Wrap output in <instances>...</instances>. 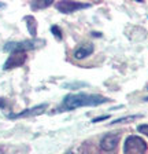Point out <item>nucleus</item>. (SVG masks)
Returning <instances> with one entry per match:
<instances>
[{"instance_id": "nucleus-5", "label": "nucleus", "mask_w": 148, "mask_h": 154, "mask_svg": "<svg viewBox=\"0 0 148 154\" xmlns=\"http://www.w3.org/2000/svg\"><path fill=\"white\" fill-rule=\"evenodd\" d=\"M26 62V52H11L10 57L7 58V61L4 62L3 69L8 70V69H14V67H19Z\"/></svg>"}, {"instance_id": "nucleus-13", "label": "nucleus", "mask_w": 148, "mask_h": 154, "mask_svg": "<svg viewBox=\"0 0 148 154\" xmlns=\"http://www.w3.org/2000/svg\"><path fill=\"white\" fill-rule=\"evenodd\" d=\"M137 131L141 132V134L148 135V124H143V125H138L137 127Z\"/></svg>"}, {"instance_id": "nucleus-9", "label": "nucleus", "mask_w": 148, "mask_h": 154, "mask_svg": "<svg viewBox=\"0 0 148 154\" xmlns=\"http://www.w3.org/2000/svg\"><path fill=\"white\" fill-rule=\"evenodd\" d=\"M52 4V0H41V2H32L30 7L33 10H41V8H47Z\"/></svg>"}, {"instance_id": "nucleus-8", "label": "nucleus", "mask_w": 148, "mask_h": 154, "mask_svg": "<svg viewBox=\"0 0 148 154\" xmlns=\"http://www.w3.org/2000/svg\"><path fill=\"white\" fill-rule=\"evenodd\" d=\"M93 51H95V45L92 43H85V44H81L75 48L73 57L75 59H84V58H88L89 55H92Z\"/></svg>"}, {"instance_id": "nucleus-18", "label": "nucleus", "mask_w": 148, "mask_h": 154, "mask_svg": "<svg viewBox=\"0 0 148 154\" xmlns=\"http://www.w3.org/2000/svg\"><path fill=\"white\" fill-rule=\"evenodd\" d=\"M145 100H148V98H145Z\"/></svg>"}, {"instance_id": "nucleus-2", "label": "nucleus", "mask_w": 148, "mask_h": 154, "mask_svg": "<svg viewBox=\"0 0 148 154\" xmlns=\"http://www.w3.org/2000/svg\"><path fill=\"white\" fill-rule=\"evenodd\" d=\"M123 151H125V154H145L147 143L144 139L137 136V135H130L125 140Z\"/></svg>"}, {"instance_id": "nucleus-10", "label": "nucleus", "mask_w": 148, "mask_h": 154, "mask_svg": "<svg viewBox=\"0 0 148 154\" xmlns=\"http://www.w3.org/2000/svg\"><path fill=\"white\" fill-rule=\"evenodd\" d=\"M26 21H28V29L32 36H36L37 32V25H36V19L33 17H26Z\"/></svg>"}, {"instance_id": "nucleus-7", "label": "nucleus", "mask_w": 148, "mask_h": 154, "mask_svg": "<svg viewBox=\"0 0 148 154\" xmlns=\"http://www.w3.org/2000/svg\"><path fill=\"white\" fill-rule=\"evenodd\" d=\"M48 105L47 103H43V105L34 106V107H30V109H26L21 113H16V114H10L8 117L10 119H23V117H32V116H39L43 114V113L47 110Z\"/></svg>"}, {"instance_id": "nucleus-6", "label": "nucleus", "mask_w": 148, "mask_h": 154, "mask_svg": "<svg viewBox=\"0 0 148 154\" xmlns=\"http://www.w3.org/2000/svg\"><path fill=\"white\" fill-rule=\"evenodd\" d=\"M118 142H119V134H107L100 140V149L103 151H113L115 150Z\"/></svg>"}, {"instance_id": "nucleus-11", "label": "nucleus", "mask_w": 148, "mask_h": 154, "mask_svg": "<svg viewBox=\"0 0 148 154\" xmlns=\"http://www.w3.org/2000/svg\"><path fill=\"white\" fill-rule=\"evenodd\" d=\"M143 116L141 114H133V116H128V117H122V119H117L114 120L111 124H119V122H126V121H133V120H137V119H141Z\"/></svg>"}, {"instance_id": "nucleus-19", "label": "nucleus", "mask_w": 148, "mask_h": 154, "mask_svg": "<svg viewBox=\"0 0 148 154\" xmlns=\"http://www.w3.org/2000/svg\"><path fill=\"white\" fill-rule=\"evenodd\" d=\"M0 154H1V150H0Z\"/></svg>"}, {"instance_id": "nucleus-16", "label": "nucleus", "mask_w": 148, "mask_h": 154, "mask_svg": "<svg viewBox=\"0 0 148 154\" xmlns=\"http://www.w3.org/2000/svg\"><path fill=\"white\" fill-rule=\"evenodd\" d=\"M0 8H4V4L3 3H0Z\"/></svg>"}, {"instance_id": "nucleus-14", "label": "nucleus", "mask_w": 148, "mask_h": 154, "mask_svg": "<svg viewBox=\"0 0 148 154\" xmlns=\"http://www.w3.org/2000/svg\"><path fill=\"white\" fill-rule=\"evenodd\" d=\"M108 119V116H100V117H96V119L92 120V122H99V121H104V120Z\"/></svg>"}, {"instance_id": "nucleus-3", "label": "nucleus", "mask_w": 148, "mask_h": 154, "mask_svg": "<svg viewBox=\"0 0 148 154\" xmlns=\"http://www.w3.org/2000/svg\"><path fill=\"white\" fill-rule=\"evenodd\" d=\"M40 44H44V40H23V42L7 43L4 45V51L8 52H26L33 48H37Z\"/></svg>"}, {"instance_id": "nucleus-15", "label": "nucleus", "mask_w": 148, "mask_h": 154, "mask_svg": "<svg viewBox=\"0 0 148 154\" xmlns=\"http://www.w3.org/2000/svg\"><path fill=\"white\" fill-rule=\"evenodd\" d=\"M4 105H6V102H4V99H1V98H0V107H3Z\"/></svg>"}, {"instance_id": "nucleus-17", "label": "nucleus", "mask_w": 148, "mask_h": 154, "mask_svg": "<svg viewBox=\"0 0 148 154\" xmlns=\"http://www.w3.org/2000/svg\"><path fill=\"white\" fill-rule=\"evenodd\" d=\"M66 154H75V153H73V151H69V153H66Z\"/></svg>"}, {"instance_id": "nucleus-4", "label": "nucleus", "mask_w": 148, "mask_h": 154, "mask_svg": "<svg viewBox=\"0 0 148 154\" xmlns=\"http://www.w3.org/2000/svg\"><path fill=\"white\" fill-rule=\"evenodd\" d=\"M90 4L88 3H80V2H59L56 3V8L63 14H71V13H75L78 10H84V8H89Z\"/></svg>"}, {"instance_id": "nucleus-12", "label": "nucleus", "mask_w": 148, "mask_h": 154, "mask_svg": "<svg viewBox=\"0 0 148 154\" xmlns=\"http://www.w3.org/2000/svg\"><path fill=\"white\" fill-rule=\"evenodd\" d=\"M51 32L54 33V36L58 38V40H61V38H62V30L59 29V26L52 25V26H51Z\"/></svg>"}, {"instance_id": "nucleus-1", "label": "nucleus", "mask_w": 148, "mask_h": 154, "mask_svg": "<svg viewBox=\"0 0 148 154\" xmlns=\"http://www.w3.org/2000/svg\"><path fill=\"white\" fill-rule=\"evenodd\" d=\"M108 98L99 94H69L63 98V102L56 112H70L78 107H88V106H100L108 102Z\"/></svg>"}]
</instances>
